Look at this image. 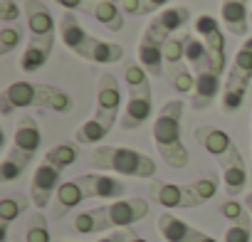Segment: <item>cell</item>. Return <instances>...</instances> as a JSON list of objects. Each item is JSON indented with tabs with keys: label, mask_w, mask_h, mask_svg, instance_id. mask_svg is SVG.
<instances>
[{
	"label": "cell",
	"mask_w": 252,
	"mask_h": 242,
	"mask_svg": "<svg viewBox=\"0 0 252 242\" xmlns=\"http://www.w3.org/2000/svg\"><path fill=\"white\" fill-rule=\"evenodd\" d=\"M25 106H40V109H52L60 114L72 111L74 101L67 91L52 87V84H35V82H13L10 87L0 94V111L5 116L13 114L15 109Z\"/></svg>",
	"instance_id": "obj_1"
},
{
	"label": "cell",
	"mask_w": 252,
	"mask_h": 242,
	"mask_svg": "<svg viewBox=\"0 0 252 242\" xmlns=\"http://www.w3.org/2000/svg\"><path fill=\"white\" fill-rule=\"evenodd\" d=\"M181 121H183V101L171 99L158 109V116L154 119V144L161 153V158L171 168H186L188 166V149L181 139Z\"/></svg>",
	"instance_id": "obj_2"
},
{
	"label": "cell",
	"mask_w": 252,
	"mask_h": 242,
	"mask_svg": "<svg viewBox=\"0 0 252 242\" xmlns=\"http://www.w3.org/2000/svg\"><path fill=\"white\" fill-rule=\"evenodd\" d=\"M124 82H126V89H129V104H126L119 119V126L126 131H134V129H141L151 119L154 91H151L149 72L134 60L124 62Z\"/></svg>",
	"instance_id": "obj_3"
},
{
	"label": "cell",
	"mask_w": 252,
	"mask_h": 242,
	"mask_svg": "<svg viewBox=\"0 0 252 242\" xmlns=\"http://www.w3.org/2000/svg\"><path fill=\"white\" fill-rule=\"evenodd\" d=\"M92 166L99 171H111L129 178H154L156 161L126 146H99L92 153Z\"/></svg>",
	"instance_id": "obj_4"
},
{
	"label": "cell",
	"mask_w": 252,
	"mask_h": 242,
	"mask_svg": "<svg viewBox=\"0 0 252 242\" xmlns=\"http://www.w3.org/2000/svg\"><path fill=\"white\" fill-rule=\"evenodd\" d=\"M149 195H151L158 205H163V208H168V210H173V208H178V210H190V208H198V205L205 203V198L200 195L195 181H193V183H186V185H176V183H168V181L151 178V183H149Z\"/></svg>",
	"instance_id": "obj_5"
},
{
	"label": "cell",
	"mask_w": 252,
	"mask_h": 242,
	"mask_svg": "<svg viewBox=\"0 0 252 242\" xmlns=\"http://www.w3.org/2000/svg\"><path fill=\"white\" fill-rule=\"evenodd\" d=\"M193 28H195V32L200 35V40L205 42V47H208V52H210V69L222 77L225 64H227L222 25H220L213 15H198V20L193 23Z\"/></svg>",
	"instance_id": "obj_6"
},
{
	"label": "cell",
	"mask_w": 252,
	"mask_h": 242,
	"mask_svg": "<svg viewBox=\"0 0 252 242\" xmlns=\"http://www.w3.org/2000/svg\"><path fill=\"white\" fill-rule=\"evenodd\" d=\"M104 210V220H106V227H129L139 220H144L149 215V203L144 198H121V200H114L109 205H101Z\"/></svg>",
	"instance_id": "obj_7"
},
{
	"label": "cell",
	"mask_w": 252,
	"mask_h": 242,
	"mask_svg": "<svg viewBox=\"0 0 252 242\" xmlns=\"http://www.w3.org/2000/svg\"><path fill=\"white\" fill-rule=\"evenodd\" d=\"M60 37H62V42L67 45V50H72V52H74L77 57H82V60H89L94 45L99 42V37L89 35V32L79 25V20H77L74 13H64V15H62V20H60Z\"/></svg>",
	"instance_id": "obj_8"
},
{
	"label": "cell",
	"mask_w": 252,
	"mask_h": 242,
	"mask_svg": "<svg viewBox=\"0 0 252 242\" xmlns=\"http://www.w3.org/2000/svg\"><path fill=\"white\" fill-rule=\"evenodd\" d=\"M60 178H62V171L45 163V161L35 168L32 181H30V200L35 203V208L42 210V208L50 205V200L57 195V188L62 185Z\"/></svg>",
	"instance_id": "obj_9"
},
{
	"label": "cell",
	"mask_w": 252,
	"mask_h": 242,
	"mask_svg": "<svg viewBox=\"0 0 252 242\" xmlns=\"http://www.w3.org/2000/svg\"><path fill=\"white\" fill-rule=\"evenodd\" d=\"M156 227H158V232L166 242H218L215 237H210L203 230L188 225L186 220L176 217L173 212H161Z\"/></svg>",
	"instance_id": "obj_10"
},
{
	"label": "cell",
	"mask_w": 252,
	"mask_h": 242,
	"mask_svg": "<svg viewBox=\"0 0 252 242\" xmlns=\"http://www.w3.org/2000/svg\"><path fill=\"white\" fill-rule=\"evenodd\" d=\"M77 185L84 190V198H101V200H121L126 185L114 178V176H106V173H84L79 178H74Z\"/></svg>",
	"instance_id": "obj_11"
},
{
	"label": "cell",
	"mask_w": 252,
	"mask_h": 242,
	"mask_svg": "<svg viewBox=\"0 0 252 242\" xmlns=\"http://www.w3.org/2000/svg\"><path fill=\"white\" fill-rule=\"evenodd\" d=\"M195 141H198L218 163H225L232 153L240 151V149L235 146V141L230 139V134H225L222 129H215V126H198V129H195Z\"/></svg>",
	"instance_id": "obj_12"
},
{
	"label": "cell",
	"mask_w": 252,
	"mask_h": 242,
	"mask_svg": "<svg viewBox=\"0 0 252 242\" xmlns=\"http://www.w3.org/2000/svg\"><path fill=\"white\" fill-rule=\"evenodd\" d=\"M121 109V91H119V82L111 74H101L99 84H96V116L109 119L116 124V116Z\"/></svg>",
	"instance_id": "obj_13"
},
{
	"label": "cell",
	"mask_w": 252,
	"mask_h": 242,
	"mask_svg": "<svg viewBox=\"0 0 252 242\" xmlns=\"http://www.w3.org/2000/svg\"><path fill=\"white\" fill-rule=\"evenodd\" d=\"M23 10H25V20H28V28H30V35L37 37V40H55V18L52 13L47 10L45 3L40 0H25L23 3Z\"/></svg>",
	"instance_id": "obj_14"
},
{
	"label": "cell",
	"mask_w": 252,
	"mask_h": 242,
	"mask_svg": "<svg viewBox=\"0 0 252 242\" xmlns=\"http://www.w3.org/2000/svg\"><path fill=\"white\" fill-rule=\"evenodd\" d=\"M188 20H190V10H188L186 5H173V8H166L163 13H158V15L149 23L146 30H151V32L158 35L161 40H168L171 35L186 30Z\"/></svg>",
	"instance_id": "obj_15"
},
{
	"label": "cell",
	"mask_w": 252,
	"mask_h": 242,
	"mask_svg": "<svg viewBox=\"0 0 252 242\" xmlns=\"http://www.w3.org/2000/svg\"><path fill=\"white\" fill-rule=\"evenodd\" d=\"M163 45L166 40H161L158 35H154L151 30H144L141 42H139V64L151 72V74H166V62H163Z\"/></svg>",
	"instance_id": "obj_16"
},
{
	"label": "cell",
	"mask_w": 252,
	"mask_h": 242,
	"mask_svg": "<svg viewBox=\"0 0 252 242\" xmlns=\"http://www.w3.org/2000/svg\"><path fill=\"white\" fill-rule=\"evenodd\" d=\"M250 0H222V8H220V20H222V28L237 37L247 35L250 30Z\"/></svg>",
	"instance_id": "obj_17"
},
{
	"label": "cell",
	"mask_w": 252,
	"mask_h": 242,
	"mask_svg": "<svg viewBox=\"0 0 252 242\" xmlns=\"http://www.w3.org/2000/svg\"><path fill=\"white\" fill-rule=\"evenodd\" d=\"M218 91L222 94V87H220V74H215L213 69L195 74V87H193V94H190V106H193L195 111L208 109V106L215 101Z\"/></svg>",
	"instance_id": "obj_18"
},
{
	"label": "cell",
	"mask_w": 252,
	"mask_h": 242,
	"mask_svg": "<svg viewBox=\"0 0 252 242\" xmlns=\"http://www.w3.org/2000/svg\"><path fill=\"white\" fill-rule=\"evenodd\" d=\"M220 176H222V185H225V193L230 198L240 195L247 185V166H245V158L242 153H232L225 163H220Z\"/></svg>",
	"instance_id": "obj_19"
},
{
	"label": "cell",
	"mask_w": 252,
	"mask_h": 242,
	"mask_svg": "<svg viewBox=\"0 0 252 242\" xmlns=\"http://www.w3.org/2000/svg\"><path fill=\"white\" fill-rule=\"evenodd\" d=\"M40 144H42V134H40L37 121L32 116H28V114L20 116L18 126H15V136H13V146L25 151V153H30V156H35Z\"/></svg>",
	"instance_id": "obj_20"
},
{
	"label": "cell",
	"mask_w": 252,
	"mask_h": 242,
	"mask_svg": "<svg viewBox=\"0 0 252 242\" xmlns=\"http://www.w3.org/2000/svg\"><path fill=\"white\" fill-rule=\"evenodd\" d=\"M52 47H55V40H37V37H30V45L28 50L23 52L20 57V67L25 72H37L52 55Z\"/></svg>",
	"instance_id": "obj_21"
},
{
	"label": "cell",
	"mask_w": 252,
	"mask_h": 242,
	"mask_svg": "<svg viewBox=\"0 0 252 242\" xmlns=\"http://www.w3.org/2000/svg\"><path fill=\"white\" fill-rule=\"evenodd\" d=\"M114 129V121H109V119H101V116H92V119H87L84 124L77 129V144H84V146H92V144H99V141H104L106 136H109V131Z\"/></svg>",
	"instance_id": "obj_22"
},
{
	"label": "cell",
	"mask_w": 252,
	"mask_h": 242,
	"mask_svg": "<svg viewBox=\"0 0 252 242\" xmlns=\"http://www.w3.org/2000/svg\"><path fill=\"white\" fill-rule=\"evenodd\" d=\"M82 200H87V198H84V190L77 185V181H67V183H62V185L57 188L52 215L60 220V217H64V215H67L72 208H77Z\"/></svg>",
	"instance_id": "obj_23"
},
{
	"label": "cell",
	"mask_w": 252,
	"mask_h": 242,
	"mask_svg": "<svg viewBox=\"0 0 252 242\" xmlns=\"http://www.w3.org/2000/svg\"><path fill=\"white\" fill-rule=\"evenodd\" d=\"M30 161H32L30 153H25V151H20V149L13 146V149L5 153L3 163H0V181H3V183H13V181H18V178L28 171Z\"/></svg>",
	"instance_id": "obj_24"
},
{
	"label": "cell",
	"mask_w": 252,
	"mask_h": 242,
	"mask_svg": "<svg viewBox=\"0 0 252 242\" xmlns=\"http://www.w3.org/2000/svg\"><path fill=\"white\" fill-rule=\"evenodd\" d=\"M92 15H94V20H96L99 25H104L109 32H121V30H124V10H121L119 3L96 0Z\"/></svg>",
	"instance_id": "obj_25"
},
{
	"label": "cell",
	"mask_w": 252,
	"mask_h": 242,
	"mask_svg": "<svg viewBox=\"0 0 252 242\" xmlns=\"http://www.w3.org/2000/svg\"><path fill=\"white\" fill-rule=\"evenodd\" d=\"M193 40V32L190 30H181L176 35H171L163 45V62H166V69L168 67H178L183 64L186 60V50H188V42Z\"/></svg>",
	"instance_id": "obj_26"
},
{
	"label": "cell",
	"mask_w": 252,
	"mask_h": 242,
	"mask_svg": "<svg viewBox=\"0 0 252 242\" xmlns=\"http://www.w3.org/2000/svg\"><path fill=\"white\" fill-rule=\"evenodd\" d=\"M227 77L240 79V82H245V84L252 82V37H247V40L242 42V47L237 50L235 62H232V69H230Z\"/></svg>",
	"instance_id": "obj_27"
},
{
	"label": "cell",
	"mask_w": 252,
	"mask_h": 242,
	"mask_svg": "<svg viewBox=\"0 0 252 242\" xmlns=\"http://www.w3.org/2000/svg\"><path fill=\"white\" fill-rule=\"evenodd\" d=\"M77 158H79V146L77 144H57V146H52L45 153V163H50V166H55L60 171H64L72 163H77Z\"/></svg>",
	"instance_id": "obj_28"
},
{
	"label": "cell",
	"mask_w": 252,
	"mask_h": 242,
	"mask_svg": "<svg viewBox=\"0 0 252 242\" xmlns=\"http://www.w3.org/2000/svg\"><path fill=\"white\" fill-rule=\"evenodd\" d=\"M74 230L82 232V235H96V232L109 230L106 227V220H104V210L101 208H92V210L79 212L74 217Z\"/></svg>",
	"instance_id": "obj_29"
},
{
	"label": "cell",
	"mask_w": 252,
	"mask_h": 242,
	"mask_svg": "<svg viewBox=\"0 0 252 242\" xmlns=\"http://www.w3.org/2000/svg\"><path fill=\"white\" fill-rule=\"evenodd\" d=\"M30 205V198L23 195V193H10L0 200V222L3 225H10L15 217H20Z\"/></svg>",
	"instance_id": "obj_30"
},
{
	"label": "cell",
	"mask_w": 252,
	"mask_h": 242,
	"mask_svg": "<svg viewBox=\"0 0 252 242\" xmlns=\"http://www.w3.org/2000/svg\"><path fill=\"white\" fill-rule=\"evenodd\" d=\"M186 62H188V67H190L195 74H200V72H208V69H210V52H208V47H205V42H203V40L193 37V40L188 42Z\"/></svg>",
	"instance_id": "obj_31"
},
{
	"label": "cell",
	"mask_w": 252,
	"mask_h": 242,
	"mask_svg": "<svg viewBox=\"0 0 252 242\" xmlns=\"http://www.w3.org/2000/svg\"><path fill=\"white\" fill-rule=\"evenodd\" d=\"M166 77L171 79V84H173V89H176L178 94H193L195 74L190 72L188 62H183V64H178V67H168V69H166Z\"/></svg>",
	"instance_id": "obj_32"
},
{
	"label": "cell",
	"mask_w": 252,
	"mask_h": 242,
	"mask_svg": "<svg viewBox=\"0 0 252 242\" xmlns=\"http://www.w3.org/2000/svg\"><path fill=\"white\" fill-rule=\"evenodd\" d=\"M119 60H124V47L106 40H99L89 55V62H99V64H114Z\"/></svg>",
	"instance_id": "obj_33"
},
{
	"label": "cell",
	"mask_w": 252,
	"mask_h": 242,
	"mask_svg": "<svg viewBox=\"0 0 252 242\" xmlns=\"http://www.w3.org/2000/svg\"><path fill=\"white\" fill-rule=\"evenodd\" d=\"M25 242H52L50 240V227L42 212H32L28 217V227H25Z\"/></svg>",
	"instance_id": "obj_34"
},
{
	"label": "cell",
	"mask_w": 252,
	"mask_h": 242,
	"mask_svg": "<svg viewBox=\"0 0 252 242\" xmlns=\"http://www.w3.org/2000/svg\"><path fill=\"white\" fill-rule=\"evenodd\" d=\"M220 215L230 222V225H240V222H252V215H250V210H247V205L245 203H240V200H222L220 203Z\"/></svg>",
	"instance_id": "obj_35"
},
{
	"label": "cell",
	"mask_w": 252,
	"mask_h": 242,
	"mask_svg": "<svg viewBox=\"0 0 252 242\" xmlns=\"http://www.w3.org/2000/svg\"><path fill=\"white\" fill-rule=\"evenodd\" d=\"M168 0H124L121 10L124 13H131V15H149L158 8H163Z\"/></svg>",
	"instance_id": "obj_36"
},
{
	"label": "cell",
	"mask_w": 252,
	"mask_h": 242,
	"mask_svg": "<svg viewBox=\"0 0 252 242\" xmlns=\"http://www.w3.org/2000/svg\"><path fill=\"white\" fill-rule=\"evenodd\" d=\"M23 42V32L13 25H5L0 30V55H10L13 50H18Z\"/></svg>",
	"instance_id": "obj_37"
},
{
	"label": "cell",
	"mask_w": 252,
	"mask_h": 242,
	"mask_svg": "<svg viewBox=\"0 0 252 242\" xmlns=\"http://www.w3.org/2000/svg\"><path fill=\"white\" fill-rule=\"evenodd\" d=\"M252 237V222H240V225H227L222 242H250Z\"/></svg>",
	"instance_id": "obj_38"
},
{
	"label": "cell",
	"mask_w": 252,
	"mask_h": 242,
	"mask_svg": "<svg viewBox=\"0 0 252 242\" xmlns=\"http://www.w3.org/2000/svg\"><path fill=\"white\" fill-rule=\"evenodd\" d=\"M20 15H25V10H20L15 0H0V20L3 23H15L20 20Z\"/></svg>",
	"instance_id": "obj_39"
},
{
	"label": "cell",
	"mask_w": 252,
	"mask_h": 242,
	"mask_svg": "<svg viewBox=\"0 0 252 242\" xmlns=\"http://www.w3.org/2000/svg\"><path fill=\"white\" fill-rule=\"evenodd\" d=\"M60 3L67 13H74V10H84V13H92L94 10V3L96 0H55Z\"/></svg>",
	"instance_id": "obj_40"
},
{
	"label": "cell",
	"mask_w": 252,
	"mask_h": 242,
	"mask_svg": "<svg viewBox=\"0 0 252 242\" xmlns=\"http://www.w3.org/2000/svg\"><path fill=\"white\" fill-rule=\"evenodd\" d=\"M134 235H136V232H134L131 227H121V230H116V232H111V235H106V237H101V240H96V242H131Z\"/></svg>",
	"instance_id": "obj_41"
},
{
	"label": "cell",
	"mask_w": 252,
	"mask_h": 242,
	"mask_svg": "<svg viewBox=\"0 0 252 242\" xmlns=\"http://www.w3.org/2000/svg\"><path fill=\"white\" fill-rule=\"evenodd\" d=\"M245 205H247V210H250V215H252V193L245 195Z\"/></svg>",
	"instance_id": "obj_42"
},
{
	"label": "cell",
	"mask_w": 252,
	"mask_h": 242,
	"mask_svg": "<svg viewBox=\"0 0 252 242\" xmlns=\"http://www.w3.org/2000/svg\"><path fill=\"white\" fill-rule=\"evenodd\" d=\"M131 242H149V240H144V237H139V235H134V237H131Z\"/></svg>",
	"instance_id": "obj_43"
},
{
	"label": "cell",
	"mask_w": 252,
	"mask_h": 242,
	"mask_svg": "<svg viewBox=\"0 0 252 242\" xmlns=\"http://www.w3.org/2000/svg\"><path fill=\"white\" fill-rule=\"evenodd\" d=\"M109 3H119V5H121V3H124V0H109Z\"/></svg>",
	"instance_id": "obj_44"
},
{
	"label": "cell",
	"mask_w": 252,
	"mask_h": 242,
	"mask_svg": "<svg viewBox=\"0 0 252 242\" xmlns=\"http://www.w3.org/2000/svg\"><path fill=\"white\" fill-rule=\"evenodd\" d=\"M250 23H252V10H250Z\"/></svg>",
	"instance_id": "obj_45"
},
{
	"label": "cell",
	"mask_w": 252,
	"mask_h": 242,
	"mask_svg": "<svg viewBox=\"0 0 252 242\" xmlns=\"http://www.w3.org/2000/svg\"><path fill=\"white\" fill-rule=\"evenodd\" d=\"M62 242H67V240H62Z\"/></svg>",
	"instance_id": "obj_46"
},
{
	"label": "cell",
	"mask_w": 252,
	"mask_h": 242,
	"mask_svg": "<svg viewBox=\"0 0 252 242\" xmlns=\"http://www.w3.org/2000/svg\"><path fill=\"white\" fill-rule=\"evenodd\" d=\"M250 121H252V119H250Z\"/></svg>",
	"instance_id": "obj_47"
}]
</instances>
